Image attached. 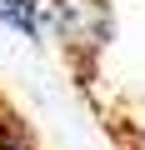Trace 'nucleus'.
Wrapping results in <instances>:
<instances>
[{
    "instance_id": "2",
    "label": "nucleus",
    "mask_w": 145,
    "mask_h": 150,
    "mask_svg": "<svg viewBox=\"0 0 145 150\" xmlns=\"http://www.w3.org/2000/svg\"><path fill=\"white\" fill-rule=\"evenodd\" d=\"M0 25L20 40H45V0H0Z\"/></svg>"
},
{
    "instance_id": "3",
    "label": "nucleus",
    "mask_w": 145,
    "mask_h": 150,
    "mask_svg": "<svg viewBox=\"0 0 145 150\" xmlns=\"http://www.w3.org/2000/svg\"><path fill=\"white\" fill-rule=\"evenodd\" d=\"M0 150H35V140H30L25 120H20V115H10V110H0Z\"/></svg>"
},
{
    "instance_id": "1",
    "label": "nucleus",
    "mask_w": 145,
    "mask_h": 150,
    "mask_svg": "<svg viewBox=\"0 0 145 150\" xmlns=\"http://www.w3.org/2000/svg\"><path fill=\"white\" fill-rule=\"evenodd\" d=\"M45 35L75 65H90L115 40V10L110 0H45Z\"/></svg>"
}]
</instances>
